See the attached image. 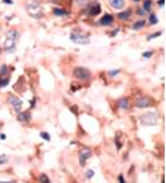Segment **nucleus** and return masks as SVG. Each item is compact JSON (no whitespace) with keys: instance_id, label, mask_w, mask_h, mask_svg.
<instances>
[{"instance_id":"5","label":"nucleus","mask_w":166,"mask_h":183,"mask_svg":"<svg viewBox=\"0 0 166 183\" xmlns=\"http://www.w3.org/2000/svg\"><path fill=\"white\" fill-rule=\"evenodd\" d=\"M73 76L77 79L86 81V79H89V77H91V72H89V69H87L84 67H77V68L73 69Z\"/></svg>"},{"instance_id":"27","label":"nucleus","mask_w":166,"mask_h":183,"mask_svg":"<svg viewBox=\"0 0 166 183\" xmlns=\"http://www.w3.org/2000/svg\"><path fill=\"white\" fill-rule=\"evenodd\" d=\"M164 3H165V0H160V1H159V5H164Z\"/></svg>"},{"instance_id":"28","label":"nucleus","mask_w":166,"mask_h":183,"mask_svg":"<svg viewBox=\"0 0 166 183\" xmlns=\"http://www.w3.org/2000/svg\"><path fill=\"white\" fill-rule=\"evenodd\" d=\"M0 183H11V182H0Z\"/></svg>"},{"instance_id":"1","label":"nucleus","mask_w":166,"mask_h":183,"mask_svg":"<svg viewBox=\"0 0 166 183\" xmlns=\"http://www.w3.org/2000/svg\"><path fill=\"white\" fill-rule=\"evenodd\" d=\"M19 33L14 30H10L6 32L5 40H4V48L6 52H14L16 48V41H17Z\"/></svg>"},{"instance_id":"21","label":"nucleus","mask_w":166,"mask_h":183,"mask_svg":"<svg viewBox=\"0 0 166 183\" xmlns=\"http://www.w3.org/2000/svg\"><path fill=\"white\" fill-rule=\"evenodd\" d=\"M41 137L42 139H45V140H47V141H50V135H48V132H41Z\"/></svg>"},{"instance_id":"6","label":"nucleus","mask_w":166,"mask_h":183,"mask_svg":"<svg viewBox=\"0 0 166 183\" xmlns=\"http://www.w3.org/2000/svg\"><path fill=\"white\" fill-rule=\"evenodd\" d=\"M9 104L12 107V109L15 111H20L21 110V107H23V102L19 99V98L16 95H10L9 97Z\"/></svg>"},{"instance_id":"26","label":"nucleus","mask_w":166,"mask_h":183,"mask_svg":"<svg viewBox=\"0 0 166 183\" xmlns=\"http://www.w3.org/2000/svg\"><path fill=\"white\" fill-rule=\"evenodd\" d=\"M6 72V67L5 66H3V68H1V74H4Z\"/></svg>"},{"instance_id":"20","label":"nucleus","mask_w":166,"mask_h":183,"mask_svg":"<svg viewBox=\"0 0 166 183\" xmlns=\"http://www.w3.org/2000/svg\"><path fill=\"white\" fill-rule=\"evenodd\" d=\"M149 20H150V24H157V17L155 16V15H150V17H149Z\"/></svg>"},{"instance_id":"15","label":"nucleus","mask_w":166,"mask_h":183,"mask_svg":"<svg viewBox=\"0 0 166 183\" xmlns=\"http://www.w3.org/2000/svg\"><path fill=\"white\" fill-rule=\"evenodd\" d=\"M143 26H145V21H143V20H141V21H138V23H135V24H134L133 29H134V30H140Z\"/></svg>"},{"instance_id":"24","label":"nucleus","mask_w":166,"mask_h":183,"mask_svg":"<svg viewBox=\"0 0 166 183\" xmlns=\"http://www.w3.org/2000/svg\"><path fill=\"white\" fill-rule=\"evenodd\" d=\"M160 35H161V32H160V31L156 32V33H153V35H151V36L149 37V40H153V38H155V37H157V36H160Z\"/></svg>"},{"instance_id":"23","label":"nucleus","mask_w":166,"mask_h":183,"mask_svg":"<svg viewBox=\"0 0 166 183\" xmlns=\"http://www.w3.org/2000/svg\"><path fill=\"white\" fill-rule=\"evenodd\" d=\"M120 73V71L119 69H115V71H110L109 72V76H112V77H114V76H116V74H119Z\"/></svg>"},{"instance_id":"19","label":"nucleus","mask_w":166,"mask_h":183,"mask_svg":"<svg viewBox=\"0 0 166 183\" xmlns=\"http://www.w3.org/2000/svg\"><path fill=\"white\" fill-rule=\"evenodd\" d=\"M93 176H94V171H93V170H88V171L86 172V178H87V179H91Z\"/></svg>"},{"instance_id":"7","label":"nucleus","mask_w":166,"mask_h":183,"mask_svg":"<svg viewBox=\"0 0 166 183\" xmlns=\"http://www.w3.org/2000/svg\"><path fill=\"white\" fill-rule=\"evenodd\" d=\"M78 156H79V162H81V165L84 166L86 161L92 156V152H91V150H89L88 147H83V149L81 150V152H79Z\"/></svg>"},{"instance_id":"25","label":"nucleus","mask_w":166,"mask_h":183,"mask_svg":"<svg viewBox=\"0 0 166 183\" xmlns=\"http://www.w3.org/2000/svg\"><path fill=\"white\" fill-rule=\"evenodd\" d=\"M118 179H119V183H125V181H124V177H123L122 174H120L119 177H118Z\"/></svg>"},{"instance_id":"16","label":"nucleus","mask_w":166,"mask_h":183,"mask_svg":"<svg viewBox=\"0 0 166 183\" xmlns=\"http://www.w3.org/2000/svg\"><path fill=\"white\" fill-rule=\"evenodd\" d=\"M53 12L56 14L57 16H65V15H67V11H65V10H60V9H53Z\"/></svg>"},{"instance_id":"12","label":"nucleus","mask_w":166,"mask_h":183,"mask_svg":"<svg viewBox=\"0 0 166 183\" xmlns=\"http://www.w3.org/2000/svg\"><path fill=\"white\" fill-rule=\"evenodd\" d=\"M17 119L20 121H29L30 120V114L29 113H23V114H20L17 116Z\"/></svg>"},{"instance_id":"13","label":"nucleus","mask_w":166,"mask_h":183,"mask_svg":"<svg viewBox=\"0 0 166 183\" xmlns=\"http://www.w3.org/2000/svg\"><path fill=\"white\" fill-rule=\"evenodd\" d=\"M100 12V6H99V4H95V5H93L92 6V10H91V15H98V14Z\"/></svg>"},{"instance_id":"9","label":"nucleus","mask_w":166,"mask_h":183,"mask_svg":"<svg viewBox=\"0 0 166 183\" xmlns=\"http://www.w3.org/2000/svg\"><path fill=\"white\" fill-rule=\"evenodd\" d=\"M109 4L114 9H122L124 8V4L125 3H124V0H109Z\"/></svg>"},{"instance_id":"29","label":"nucleus","mask_w":166,"mask_h":183,"mask_svg":"<svg viewBox=\"0 0 166 183\" xmlns=\"http://www.w3.org/2000/svg\"><path fill=\"white\" fill-rule=\"evenodd\" d=\"M134 1H136V3H138V1H140V0H134Z\"/></svg>"},{"instance_id":"14","label":"nucleus","mask_w":166,"mask_h":183,"mask_svg":"<svg viewBox=\"0 0 166 183\" xmlns=\"http://www.w3.org/2000/svg\"><path fill=\"white\" fill-rule=\"evenodd\" d=\"M130 11L129 10H127V11H123V12H120L119 15H118V17L120 19V20H125V19H128L129 16H130Z\"/></svg>"},{"instance_id":"18","label":"nucleus","mask_w":166,"mask_h":183,"mask_svg":"<svg viewBox=\"0 0 166 183\" xmlns=\"http://www.w3.org/2000/svg\"><path fill=\"white\" fill-rule=\"evenodd\" d=\"M40 181H41V183H50V178H48L46 174H41L40 176Z\"/></svg>"},{"instance_id":"11","label":"nucleus","mask_w":166,"mask_h":183,"mask_svg":"<svg viewBox=\"0 0 166 183\" xmlns=\"http://www.w3.org/2000/svg\"><path fill=\"white\" fill-rule=\"evenodd\" d=\"M118 105L122 109H128L129 108V102H128V99H125V98H122V99H119V102H118Z\"/></svg>"},{"instance_id":"4","label":"nucleus","mask_w":166,"mask_h":183,"mask_svg":"<svg viewBox=\"0 0 166 183\" xmlns=\"http://www.w3.org/2000/svg\"><path fill=\"white\" fill-rule=\"evenodd\" d=\"M70 38H71L72 42H74V44H78V45H88L89 44V37L87 36L86 33H82L79 31L72 32Z\"/></svg>"},{"instance_id":"10","label":"nucleus","mask_w":166,"mask_h":183,"mask_svg":"<svg viewBox=\"0 0 166 183\" xmlns=\"http://www.w3.org/2000/svg\"><path fill=\"white\" fill-rule=\"evenodd\" d=\"M99 23H100L103 26H108V25H110V24L113 23V16H112V15H106V16H103V17L100 19Z\"/></svg>"},{"instance_id":"17","label":"nucleus","mask_w":166,"mask_h":183,"mask_svg":"<svg viewBox=\"0 0 166 183\" xmlns=\"http://www.w3.org/2000/svg\"><path fill=\"white\" fill-rule=\"evenodd\" d=\"M144 10L145 11H150L151 10V0H145V3H144Z\"/></svg>"},{"instance_id":"22","label":"nucleus","mask_w":166,"mask_h":183,"mask_svg":"<svg viewBox=\"0 0 166 183\" xmlns=\"http://www.w3.org/2000/svg\"><path fill=\"white\" fill-rule=\"evenodd\" d=\"M151 54H153V52H151V51H149V52H144V53H143V57H144V58H150V57H151Z\"/></svg>"},{"instance_id":"8","label":"nucleus","mask_w":166,"mask_h":183,"mask_svg":"<svg viewBox=\"0 0 166 183\" xmlns=\"http://www.w3.org/2000/svg\"><path fill=\"white\" fill-rule=\"evenodd\" d=\"M136 107L138 108H148L151 107V99L149 97H141L136 100Z\"/></svg>"},{"instance_id":"2","label":"nucleus","mask_w":166,"mask_h":183,"mask_svg":"<svg viewBox=\"0 0 166 183\" xmlns=\"http://www.w3.org/2000/svg\"><path fill=\"white\" fill-rule=\"evenodd\" d=\"M26 10L30 14V16L35 17V19H41L44 15L42 6L36 1H27L26 3Z\"/></svg>"},{"instance_id":"3","label":"nucleus","mask_w":166,"mask_h":183,"mask_svg":"<svg viewBox=\"0 0 166 183\" xmlns=\"http://www.w3.org/2000/svg\"><path fill=\"white\" fill-rule=\"evenodd\" d=\"M140 121L143 125H146V126H155L159 123V116L156 113H146L140 116Z\"/></svg>"}]
</instances>
